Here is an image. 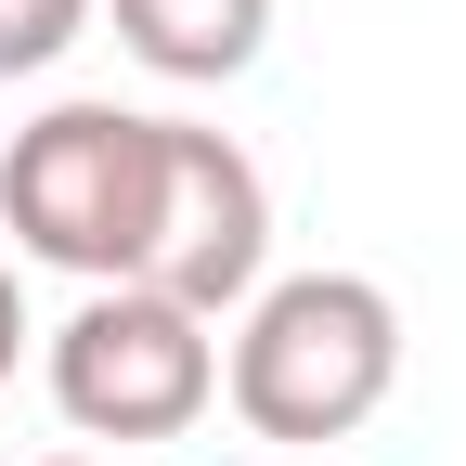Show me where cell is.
<instances>
[{
	"label": "cell",
	"mask_w": 466,
	"mask_h": 466,
	"mask_svg": "<svg viewBox=\"0 0 466 466\" xmlns=\"http://www.w3.org/2000/svg\"><path fill=\"white\" fill-rule=\"evenodd\" d=\"M401 376V311L376 272H285L247 285V337H233V415L259 441H350Z\"/></svg>",
	"instance_id": "6da1fadb"
},
{
	"label": "cell",
	"mask_w": 466,
	"mask_h": 466,
	"mask_svg": "<svg viewBox=\"0 0 466 466\" xmlns=\"http://www.w3.org/2000/svg\"><path fill=\"white\" fill-rule=\"evenodd\" d=\"M0 220L14 247L78 272V285H130L143 233H156V116L130 104H52L0 143Z\"/></svg>",
	"instance_id": "7a4b0ae2"
},
{
	"label": "cell",
	"mask_w": 466,
	"mask_h": 466,
	"mask_svg": "<svg viewBox=\"0 0 466 466\" xmlns=\"http://www.w3.org/2000/svg\"><path fill=\"white\" fill-rule=\"evenodd\" d=\"M220 389L208 311L156 299V285H91V299L52 324V401H66L78 441H182Z\"/></svg>",
	"instance_id": "3957f363"
},
{
	"label": "cell",
	"mask_w": 466,
	"mask_h": 466,
	"mask_svg": "<svg viewBox=\"0 0 466 466\" xmlns=\"http://www.w3.org/2000/svg\"><path fill=\"white\" fill-rule=\"evenodd\" d=\"M272 259V182L233 130H195V116H156V233H143V272L156 299L182 311H220L247 299Z\"/></svg>",
	"instance_id": "277c9868"
},
{
	"label": "cell",
	"mask_w": 466,
	"mask_h": 466,
	"mask_svg": "<svg viewBox=\"0 0 466 466\" xmlns=\"http://www.w3.org/2000/svg\"><path fill=\"white\" fill-rule=\"evenodd\" d=\"M116 39L156 78H247L272 39V0H116Z\"/></svg>",
	"instance_id": "5b68a950"
},
{
	"label": "cell",
	"mask_w": 466,
	"mask_h": 466,
	"mask_svg": "<svg viewBox=\"0 0 466 466\" xmlns=\"http://www.w3.org/2000/svg\"><path fill=\"white\" fill-rule=\"evenodd\" d=\"M78 26H91V0H0V78H39Z\"/></svg>",
	"instance_id": "8992f818"
},
{
	"label": "cell",
	"mask_w": 466,
	"mask_h": 466,
	"mask_svg": "<svg viewBox=\"0 0 466 466\" xmlns=\"http://www.w3.org/2000/svg\"><path fill=\"white\" fill-rule=\"evenodd\" d=\"M14 350H26V299H14V259H0V376H14Z\"/></svg>",
	"instance_id": "52a82bcc"
},
{
	"label": "cell",
	"mask_w": 466,
	"mask_h": 466,
	"mask_svg": "<svg viewBox=\"0 0 466 466\" xmlns=\"http://www.w3.org/2000/svg\"><path fill=\"white\" fill-rule=\"evenodd\" d=\"M39 466H104V453H39Z\"/></svg>",
	"instance_id": "ba28073f"
}]
</instances>
